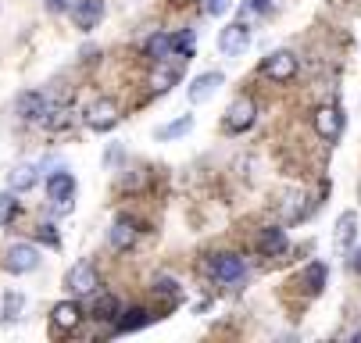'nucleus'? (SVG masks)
<instances>
[{
  "mask_svg": "<svg viewBox=\"0 0 361 343\" xmlns=\"http://www.w3.org/2000/svg\"><path fill=\"white\" fill-rule=\"evenodd\" d=\"M43 4H47V11L61 15V11H68V8H72V0H43Z\"/></svg>",
  "mask_w": 361,
  "mask_h": 343,
  "instance_id": "c756f323",
  "label": "nucleus"
},
{
  "mask_svg": "<svg viewBox=\"0 0 361 343\" xmlns=\"http://www.w3.org/2000/svg\"><path fill=\"white\" fill-rule=\"evenodd\" d=\"M22 308H25L22 293H4V301H0V315H4V318H18Z\"/></svg>",
  "mask_w": 361,
  "mask_h": 343,
  "instance_id": "393cba45",
  "label": "nucleus"
},
{
  "mask_svg": "<svg viewBox=\"0 0 361 343\" xmlns=\"http://www.w3.org/2000/svg\"><path fill=\"white\" fill-rule=\"evenodd\" d=\"M229 11V0H204V15H212V18H222Z\"/></svg>",
  "mask_w": 361,
  "mask_h": 343,
  "instance_id": "cd10ccee",
  "label": "nucleus"
},
{
  "mask_svg": "<svg viewBox=\"0 0 361 343\" xmlns=\"http://www.w3.org/2000/svg\"><path fill=\"white\" fill-rule=\"evenodd\" d=\"M326 265L322 261H315V265H307L304 268V286H307V293H322L326 289Z\"/></svg>",
  "mask_w": 361,
  "mask_h": 343,
  "instance_id": "412c9836",
  "label": "nucleus"
},
{
  "mask_svg": "<svg viewBox=\"0 0 361 343\" xmlns=\"http://www.w3.org/2000/svg\"><path fill=\"white\" fill-rule=\"evenodd\" d=\"M208 272L219 279V282H240L247 275V261L240 254H215L208 261Z\"/></svg>",
  "mask_w": 361,
  "mask_h": 343,
  "instance_id": "39448f33",
  "label": "nucleus"
},
{
  "mask_svg": "<svg viewBox=\"0 0 361 343\" xmlns=\"http://www.w3.org/2000/svg\"><path fill=\"white\" fill-rule=\"evenodd\" d=\"M97 286H100V275L90 261L72 265L68 275H65V289L72 293V297H90V293H97Z\"/></svg>",
  "mask_w": 361,
  "mask_h": 343,
  "instance_id": "f03ea898",
  "label": "nucleus"
},
{
  "mask_svg": "<svg viewBox=\"0 0 361 343\" xmlns=\"http://www.w3.org/2000/svg\"><path fill=\"white\" fill-rule=\"evenodd\" d=\"M118 311H122V304H118L115 293H100V297L93 301V318H100V322H115Z\"/></svg>",
  "mask_w": 361,
  "mask_h": 343,
  "instance_id": "aec40b11",
  "label": "nucleus"
},
{
  "mask_svg": "<svg viewBox=\"0 0 361 343\" xmlns=\"http://www.w3.org/2000/svg\"><path fill=\"white\" fill-rule=\"evenodd\" d=\"M36 179H39V168L25 161V165H15V168H11L8 186H11L15 193H25V189H32V186H36Z\"/></svg>",
  "mask_w": 361,
  "mask_h": 343,
  "instance_id": "f3484780",
  "label": "nucleus"
},
{
  "mask_svg": "<svg viewBox=\"0 0 361 343\" xmlns=\"http://www.w3.org/2000/svg\"><path fill=\"white\" fill-rule=\"evenodd\" d=\"M265 75L276 79V82H290L297 75V58L290 51H276L269 61H265Z\"/></svg>",
  "mask_w": 361,
  "mask_h": 343,
  "instance_id": "9d476101",
  "label": "nucleus"
},
{
  "mask_svg": "<svg viewBox=\"0 0 361 343\" xmlns=\"http://www.w3.org/2000/svg\"><path fill=\"white\" fill-rule=\"evenodd\" d=\"M47 197L54 201L58 211H72V197H75V175L72 172H50L47 175Z\"/></svg>",
  "mask_w": 361,
  "mask_h": 343,
  "instance_id": "f257e3e1",
  "label": "nucleus"
},
{
  "mask_svg": "<svg viewBox=\"0 0 361 343\" xmlns=\"http://www.w3.org/2000/svg\"><path fill=\"white\" fill-rule=\"evenodd\" d=\"M190 129H193V115H183V118L161 125V129H158V139H176V136H183V132H190Z\"/></svg>",
  "mask_w": 361,
  "mask_h": 343,
  "instance_id": "5701e85b",
  "label": "nucleus"
},
{
  "mask_svg": "<svg viewBox=\"0 0 361 343\" xmlns=\"http://www.w3.org/2000/svg\"><path fill=\"white\" fill-rule=\"evenodd\" d=\"M340 129H343V115H340V108H319L315 111V132L322 136V139H336L340 136Z\"/></svg>",
  "mask_w": 361,
  "mask_h": 343,
  "instance_id": "4468645a",
  "label": "nucleus"
},
{
  "mask_svg": "<svg viewBox=\"0 0 361 343\" xmlns=\"http://www.w3.org/2000/svg\"><path fill=\"white\" fill-rule=\"evenodd\" d=\"M136 236H140V222L136 218H115V225H111V247L115 251H129L133 243H136Z\"/></svg>",
  "mask_w": 361,
  "mask_h": 343,
  "instance_id": "ddd939ff",
  "label": "nucleus"
},
{
  "mask_svg": "<svg viewBox=\"0 0 361 343\" xmlns=\"http://www.w3.org/2000/svg\"><path fill=\"white\" fill-rule=\"evenodd\" d=\"M154 289H158V293H176V282L172 279H158V282H154Z\"/></svg>",
  "mask_w": 361,
  "mask_h": 343,
  "instance_id": "7c9ffc66",
  "label": "nucleus"
},
{
  "mask_svg": "<svg viewBox=\"0 0 361 343\" xmlns=\"http://www.w3.org/2000/svg\"><path fill=\"white\" fill-rule=\"evenodd\" d=\"M68 122H72V111H68V108H54V104H50V108H47V115L39 118V125H43V129H65Z\"/></svg>",
  "mask_w": 361,
  "mask_h": 343,
  "instance_id": "4be33fe9",
  "label": "nucleus"
},
{
  "mask_svg": "<svg viewBox=\"0 0 361 343\" xmlns=\"http://www.w3.org/2000/svg\"><path fill=\"white\" fill-rule=\"evenodd\" d=\"M150 322V311L147 308H129V311H118L115 318V332H136Z\"/></svg>",
  "mask_w": 361,
  "mask_h": 343,
  "instance_id": "6ab92c4d",
  "label": "nucleus"
},
{
  "mask_svg": "<svg viewBox=\"0 0 361 343\" xmlns=\"http://www.w3.org/2000/svg\"><path fill=\"white\" fill-rule=\"evenodd\" d=\"M86 125H90L93 132L115 129V125H118V104L111 101V96H100V101H93L90 111H86Z\"/></svg>",
  "mask_w": 361,
  "mask_h": 343,
  "instance_id": "7ed1b4c3",
  "label": "nucleus"
},
{
  "mask_svg": "<svg viewBox=\"0 0 361 343\" xmlns=\"http://www.w3.org/2000/svg\"><path fill=\"white\" fill-rule=\"evenodd\" d=\"M254 118H257L254 101H250V96H236V101L229 104V111H226V129L229 132H243V129L254 125Z\"/></svg>",
  "mask_w": 361,
  "mask_h": 343,
  "instance_id": "0eeeda50",
  "label": "nucleus"
},
{
  "mask_svg": "<svg viewBox=\"0 0 361 343\" xmlns=\"http://www.w3.org/2000/svg\"><path fill=\"white\" fill-rule=\"evenodd\" d=\"M219 46H222V54L226 58H240L247 46H250V25L240 18V22H229L219 36Z\"/></svg>",
  "mask_w": 361,
  "mask_h": 343,
  "instance_id": "20e7f679",
  "label": "nucleus"
},
{
  "mask_svg": "<svg viewBox=\"0 0 361 343\" xmlns=\"http://www.w3.org/2000/svg\"><path fill=\"white\" fill-rule=\"evenodd\" d=\"M176 82H179V72H176V68H165V61H158V72H154V89L165 93V89H172Z\"/></svg>",
  "mask_w": 361,
  "mask_h": 343,
  "instance_id": "b1692460",
  "label": "nucleus"
},
{
  "mask_svg": "<svg viewBox=\"0 0 361 343\" xmlns=\"http://www.w3.org/2000/svg\"><path fill=\"white\" fill-rule=\"evenodd\" d=\"M143 54H147L150 61H169V58H172V36H169V32H154V36H147Z\"/></svg>",
  "mask_w": 361,
  "mask_h": 343,
  "instance_id": "dca6fc26",
  "label": "nucleus"
},
{
  "mask_svg": "<svg viewBox=\"0 0 361 343\" xmlns=\"http://www.w3.org/2000/svg\"><path fill=\"white\" fill-rule=\"evenodd\" d=\"M357 239V215L354 211H343L336 218V251H350Z\"/></svg>",
  "mask_w": 361,
  "mask_h": 343,
  "instance_id": "2eb2a0df",
  "label": "nucleus"
},
{
  "mask_svg": "<svg viewBox=\"0 0 361 343\" xmlns=\"http://www.w3.org/2000/svg\"><path fill=\"white\" fill-rule=\"evenodd\" d=\"M172 54H186V61L193 58V32L190 29L179 32V36H172Z\"/></svg>",
  "mask_w": 361,
  "mask_h": 343,
  "instance_id": "bb28decb",
  "label": "nucleus"
},
{
  "mask_svg": "<svg viewBox=\"0 0 361 343\" xmlns=\"http://www.w3.org/2000/svg\"><path fill=\"white\" fill-rule=\"evenodd\" d=\"M350 268H354V272H357V275H361V247H357V251H354V258H350Z\"/></svg>",
  "mask_w": 361,
  "mask_h": 343,
  "instance_id": "473e14b6",
  "label": "nucleus"
},
{
  "mask_svg": "<svg viewBox=\"0 0 361 343\" xmlns=\"http://www.w3.org/2000/svg\"><path fill=\"white\" fill-rule=\"evenodd\" d=\"M100 18H104V0H72V22L82 32L97 29Z\"/></svg>",
  "mask_w": 361,
  "mask_h": 343,
  "instance_id": "6e6552de",
  "label": "nucleus"
},
{
  "mask_svg": "<svg viewBox=\"0 0 361 343\" xmlns=\"http://www.w3.org/2000/svg\"><path fill=\"white\" fill-rule=\"evenodd\" d=\"M226 82V75L222 72H204V75H197L193 82H190V101L193 104H204V101H212V96L219 93V86Z\"/></svg>",
  "mask_w": 361,
  "mask_h": 343,
  "instance_id": "1a4fd4ad",
  "label": "nucleus"
},
{
  "mask_svg": "<svg viewBox=\"0 0 361 343\" xmlns=\"http://www.w3.org/2000/svg\"><path fill=\"white\" fill-rule=\"evenodd\" d=\"M50 322H54L58 332H72L82 322V308L75 301H61V304H54V311H50Z\"/></svg>",
  "mask_w": 361,
  "mask_h": 343,
  "instance_id": "f8f14e48",
  "label": "nucleus"
},
{
  "mask_svg": "<svg viewBox=\"0 0 361 343\" xmlns=\"http://www.w3.org/2000/svg\"><path fill=\"white\" fill-rule=\"evenodd\" d=\"M39 265V251L32 247V243H11L8 247V258H4V268L15 272V275H25Z\"/></svg>",
  "mask_w": 361,
  "mask_h": 343,
  "instance_id": "423d86ee",
  "label": "nucleus"
},
{
  "mask_svg": "<svg viewBox=\"0 0 361 343\" xmlns=\"http://www.w3.org/2000/svg\"><path fill=\"white\" fill-rule=\"evenodd\" d=\"M47 108H50V101H47L39 89H29V93L18 96V115H22V122H36V125H39V118L47 115Z\"/></svg>",
  "mask_w": 361,
  "mask_h": 343,
  "instance_id": "9b49d317",
  "label": "nucleus"
},
{
  "mask_svg": "<svg viewBox=\"0 0 361 343\" xmlns=\"http://www.w3.org/2000/svg\"><path fill=\"white\" fill-rule=\"evenodd\" d=\"M18 215V201H15V189H4L0 193V225H8L11 218Z\"/></svg>",
  "mask_w": 361,
  "mask_h": 343,
  "instance_id": "a878e982",
  "label": "nucleus"
},
{
  "mask_svg": "<svg viewBox=\"0 0 361 343\" xmlns=\"http://www.w3.org/2000/svg\"><path fill=\"white\" fill-rule=\"evenodd\" d=\"M257 251H262V254H269V258L283 254V251H286V232H283L279 225L265 229L262 236H257Z\"/></svg>",
  "mask_w": 361,
  "mask_h": 343,
  "instance_id": "a211bd4d",
  "label": "nucleus"
},
{
  "mask_svg": "<svg viewBox=\"0 0 361 343\" xmlns=\"http://www.w3.org/2000/svg\"><path fill=\"white\" fill-rule=\"evenodd\" d=\"M36 236L47 243V247H58V232H54V225H50V222H47V225H39V232H36Z\"/></svg>",
  "mask_w": 361,
  "mask_h": 343,
  "instance_id": "c85d7f7f",
  "label": "nucleus"
},
{
  "mask_svg": "<svg viewBox=\"0 0 361 343\" xmlns=\"http://www.w3.org/2000/svg\"><path fill=\"white\" fill-rule=\"evenodd\" d=\"M247 8H250V11H265L269 0H247Z\"/></svg>",
  "mask_w": 361,
  "mask_h": 343,
  "instance_id": "2f4dec72",
  "label": "nucleus"
}]
</instances>
